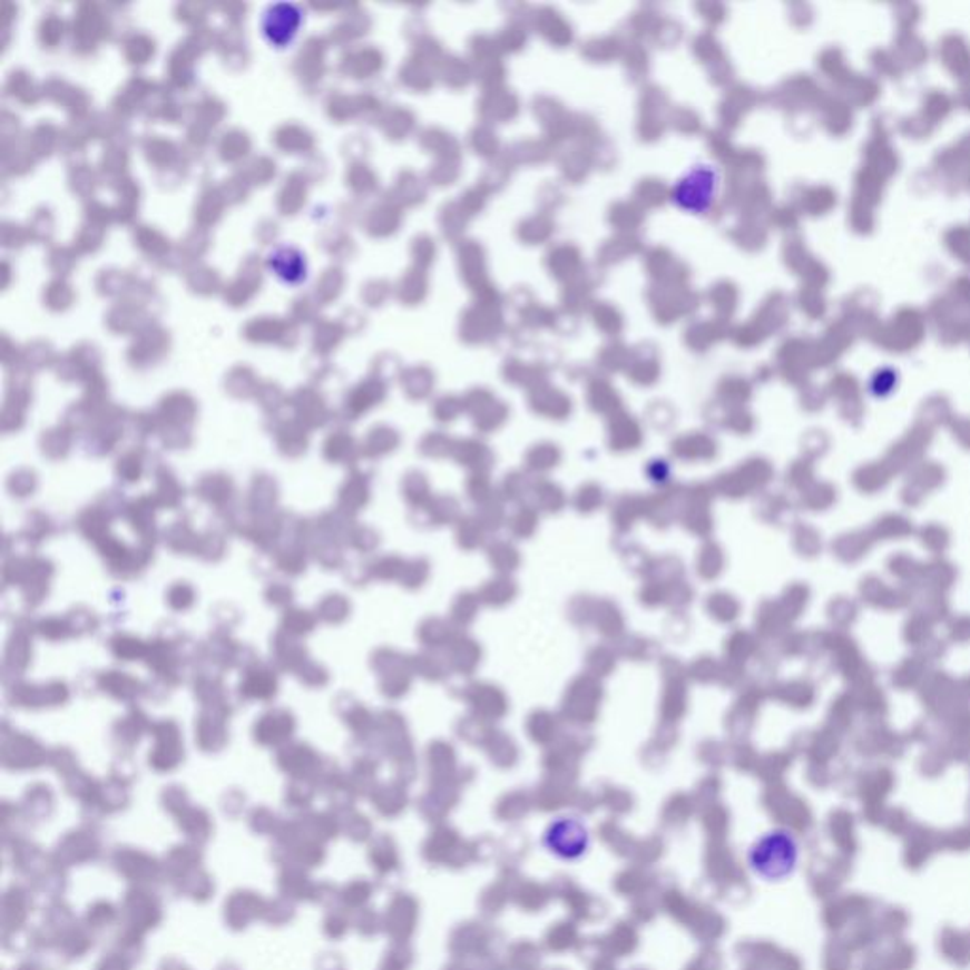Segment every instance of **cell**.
Wrapping results in <instances>:
<instances>
[{"label": "cell", "instance_id": "obj_1", "mask_svg": "<svg viewBox=\"0 0 970 970\" xmlns=\"http://www.w3.org/2000/svg\"><path fill=\"white\" fill-rule=\"evenodd\" d=\"M800 855L798 837L786 829H774L748 847L747 864L762 882H785L798 869Z\"/></svg>", "mask_w": 970, "mask_h": 970}, {"label": "cell", "instance_id": "obj_2", "mask_svg": "<svg viewBox=\"0 0 970 970\" xmlns=\"http://www.w3.org/2000/svg\"><path fill=\"white\" fill-rule=\"evenodd\" d=\"M542 845L550 855L564 863H577L591 847L590 831L575 817L556 819L546 829Z\"/></svg>", "mask_w": 970, "mask_h": 970}]
</instances>
